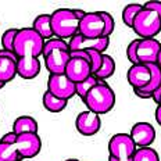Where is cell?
I'll return each mask as SVG.
<instances>
[{
  "label": "cell",
  "instance_id": "6da1fadb",
  "mask_svg": "<svg viewBox=\"0 0 161 161\" xmlns=\"http://www.w3.org/2000/svg\"><path fill=\"white\" fill-rule=\"evenodd\" d=\"M45 40L32 28H21L14 40L17 56V75L22 79H33L40 72L39 57L43 53Z\"/></svg>",
  "mask_w": 161,
  "mask_h": 161
},
{
  "label": "cell",
  "instance_id": "7a4b0ae2",
  "mask_svg": "<svg viewBox=\"0 0 161 161\" xmlns=\"http://www.w3.org/2000/svg\"><path fill=\"white\" fill-rule=\"evenodd\" d=\"M42 57L45 60V67L50 75H61L65 72L69 58V46L65 40L53 38L45 42Z\"/></svg>",
  "mask_w": 161,
  "mask_h": 161
},
{
  "label": "cell",
  "instance_id": "3957f363",
  "mask_svg": "<svg viewBox=\"0 0 161 161\" xmlns=\"http://www.w3.org/2000/svg\"><path fill=\"white\" fill-rule=\"evenodd\" d=\"M83 104L89 111L97 115L107 114L115 106V93L106 80H99V83L90 89V92L86 95Z\"/></svg>",
  "mask_w": 161,
  "mask_h": 161
},
{
  "label": "cell",
  "instance_id": "277c9868",
  "mask_svg": "<svg viewBox=\"0 0 161 161\" xmlns=\"http://www.w3.org/2000/svg\"><path fill=\"white\" fill-rule=\"evenodd\" d=\"M52 29L56 38L71 39L78 33L79 19L74 8H57L52 13Z\"/></svg>",
  "mask_w": 161,
  "mask_h": 161
},
{
  "label": "cell",
  "instance_id": "5b68a950",
  "mask_svg": "<svg viewBox=\"0 0 161 161\" xmlns=\"http://www.w3.org/2000/svg\"><path fill=\"white\" fill-rule=\"evenodd\" d=\"M132 29L140 39H156L161 32V18L154 10L143 7L133 19Z\"/></svg>",
  "mask_w": 161,
  "mask_h": 161
},
{
  "label": "cell",
  "instance_id": "8992f818",
  "mask_svg": "<svg viewBox=\"0 0 161 161\" xmlns=\"http://www.w3.org/2000/svg\"><path fill=\"white\" fill-rule=\"evenodd\" d=\"M136 149L129 133H115L108 140V156L118 161H132Z\"/></svg>",
  "mask_w": 161,
  "mask_h": 161
},
{
  "label": "cell",
  "instance_id": "52a82bcc",
  "mask_svg": "<svg viewBox=\"0 0 161 161\" xmlns=\"http://www.w3.org/2000/svg\"><path fill=\"white\" fill-rule=\"evenodd\" d=\"M104 19L100 15L99 11L86 13V15L79 21V29L78 33L83 38L88 39H97L104 38Z\"/></svg>",
  "mask_w": 161,
  "mask_h": 161
},
{
  "label": "cell",
  "instance_id": "ba28073f",
  "mask_svg": "<svg viewBox=\"0 0 161 161\" xmlns=\"http://www.w3.org/2000/svg\"><path fill=\"white\" fill-rule=\"evenodd\" d=\"M47 92L53 96L63 100H69L76 95L75 83L67 78L65 74L61 75H49L47 79Z\"/></svg>",
  "mask_w": 161,
  "mask_h": 161
},
{
  "label": "cell",
  "instance_id": "9c48e42d",
  "mask_svg": "<svg viewBox=\"0 0 161 161\" xmlns=\"http://www.w3.org/2000/svg\"><path fill=\"white\" fill-rule=\"evenodd\" d=\"M14 146L22 158H33L40 153L42 140L38 133H22L18 135Z\"/></svg>",
  "mask_w": 161,
  "mask_h": 161
},
{
  "label": "cell",
  "instance_id": "30bf717a",
  "mask_svg": "<svg viewBox=\"0 0 161 161\" xmlns=\"http://www.w3.org/2000/svg\"><path fill=\"white\" fill-rule=\"evenodd\" d=\"M69 52L75 50H96V52L104 54V52L110 46V38H97V39H88L83 38L82 35L76 33L72 36L68 42Z\"/></svg>",
  "mask_w": 161,
  "mask_h": 161
},
{
  "label": "cell",
  "instance_id": "8fae6325",
  "mask_svg": "<svg viewBox=\"0 0 161 161\" xmlns=\"http://www.w3.org/2000/svg\"><path fill=\"white\" fill-rule=\"evenodd\" d=\"M161 50V42L157 39H140L136 49V56L139 64H157L158 53Z\"/></svg>",
  "mask_w": 161,
  "mask_h": 161
},
{
  "label": "cell",
  "instance_id": "7c38bea8",
  "mask_svg": "<svg viewBox=\"0 0 161 161\" xmlns=\"http://www.w3.org/2000/svg\"><path fill=\"white\" fill-rule=\"evenodd\" d=\"M64 74L74 83H79L92 76V67L88 60L80 58V57H71Z\"/></svg>",
  "mask_w": 161,
  "mask_h": 161
},
{
  "label": "cell",
  "instance_id": "4fadbf2b",
  "mask_svg": "<svg viewBox=\"0 0 161 161\" xmlns=\"http://www.w3.org/2000/svg\"><path fill=\"white\" fill-rule=\"evenodd\" d=\"M129 136L132 137L137 149L152 147L153 142L156 140V129L149 122H136L130 129Z\"/></svg>",
  "mask_w": 161,
  "mask_h": 161
},
{
  "label": "cell",
  "instance_id": "5bb4252c",
  "mask_svg": "<svg viewBox=\"0 0 161 161\" xmlns=\"http://www.w3.org/2000/svg\"><path fill=\"white\" fill-rule=\"evenodd\" d=\"M75 126L80 135L93 136L102 128V119H100V115L86 110V111L78 114V117L75 119Z\"/></svg>",
  "mask_w": 161,
  "mask_h": 161
},
{
  "label": "cell",
  "instance_id": "9a60e30c",
  "mask_svg": "<svg viewBox=\"0 0 161 161\" xmlns=\"http://www.w3.org/2000/svg\"><path fill=\"white\" fill-rule=\"evenodd\" d=\"M152 69L149 65L145 64H135L132 65L126 72V79H128L129 85L132 89H145L152 80Z\"/></svg>",
  "mask_w": 161,
  "mask_h": 161
},
{
  "label": "cell",
  "instance_id": "2e32d148",
  "mask_svg": "<svg viewBox=\"0 0 161 161\" xmlns=\"http://www.w3.org/2000/svg\"><path fill=\"white\" fill-rule=\"evenodd\" d=\"M32 29L35 31L43 40L53 39L54 33L52 29V14H40L32 22Z\"/></svg>",
  "mask_w": 161,
  "mask_h": 161
},
{
  "label": "cell",
  "instance_id": "e0dca14e",
  "mask_svg": "<svg viewBox=\"0 0 161 161\" xmlns=\"http://www.w3.org/2000/svg\"><path fill=\"white\" fill-rule=\"evenodd\" d=\"M38 130H39L38 121L29 115L18 117L14 121V124H13V132H15L17 135H22V133H38Z\"/></svg>",
  "mask_w": 161,
  "mask_h": 161
},
{
  "label": "cell",
  "instance_id": "ac0fdd59",
  "mask_svg": "<svg viewBox=\"0 0 161 161\" xmlns=\"http://www.w3.org/2000/svg\"><path fill=\"white\" fill-rule=\"evenodd\" d=\"M17 76V60L0 57V82L7 83Z\"/></svg>",
  "mask_w": 161,
  "mask_h": 161
},
{
  "label": "cell",
  "instance_id": "d6986e66",
  "mask_svg": "<svg viewBox=\"0 0 161 161\" xmlns=\"http://www.w3.org/2000/svg\"><path fill=\"white\" fill-rule=\"evenodd\" d=\"M114 72H115V61H114V58L111 56L104 53V54H103L102 67H100L99 71L93 74V76L99 80H106V79H108L110 76H113Z\"/></svg>",
  "mask_w": 161,
  "mask_h": 161
},
{
  "label": "cell",
  "instance_id": "ffe728a7",
  "mask_svg": "<svg viewBox=\"0 0 161 161\" xmlns=\"http://www.w3.org/2000/svg\"><path fill=\"white\" fill-rule=\"evenodd\" d=\"M68 104V100H63V99H58V97L53 96L50 92L46 90L43 93V106H45L46 110L52 113H60L67 107Z\"/></svg>",
  "mask_w": 161,
  "mask_h": 161
},
{
  "label": "cell",
  "instance_id": "44dd1931",
  "mask_svg": "<svg viewBox=\"0 0 161 161\" xmlns=\"http://www.w3.org/2000/svg\"><path fill=\"white\" fill-rule=\"evenodd\" d=\"M24 160L17 152L14 145H6L0 142V161H21Z\"/></svg>",
  "mask_w": 161,
  "mask_h": 161
},
{
  "label": "cell",
  "instance_id": "7402d4cb",
  "mask_svg": "<svg viewBox=\"0 0 161 161\" xmlns=\"http://www.w3.org/2000/svg\"><path fill=\"white\" fill-rule=\"evenodd\" d=\"M143 8V4H137V3H130V4L125 6L122 10V21L124 24L129 28H132L133 19H135L136 14Z\"/></svg>",
  "mask_w": 161,
  "mask_h": 161
},
{
  "label": "cell",
  "instance_id": "603a6c76",
  "mask_svg": "<svg viewBox=\"0 0 161 161\" xmlns=\"http://www.w3.org/2000/svg\"><path fill=\"white\" fill-rule=\"evenodd\" d=\"M132 161H160V157L153 147H142V149H136Z\"/></svg>",
  "mask_w": 161,
  "mask_h": 161
},
{
  "label": "cell",
  "instance_id": "cb8c5ba5",
  "mask_svg": "<svg viewBox=\"0 0 161 161\" xmlns=\"http://www.w3.org/2000/svg\"><path fill=\"white\" fill-rule=\"evenodd\" d=\"M99 83V79H96L95 76H89L88 79H85V80H82V82H79V83H75V88H76V95H78L80 97V100H85V97L86 95L90 92V89L92 88H95V86Z\"/></svg>",
  "mask_w": 161,
  "mask_h": 161
},
{
  "label": "cell",
  "instance_id": "d4e9b609",
  "mask_svg": "<svg viewBox=\"0 0 161 161\" xmlns=\"http://www.w3.org/2000/svg\"><path fill=\"white\" fill-rule=\"evenodd\" d=\"M18 33V29L15 28H10L7 29L4 33L2 35V46L4 50H8V52H14V40L15 36Z\"/></svg>",
  "mask_w": 161,
  "mask_h": 161
},
{
  "label": "cell",
  "instance_id": "484cf974",
  "mask_svg": "<svg viewBox=\"0 0 161 161\" xmlns=\"http://www.w3.org/2000/svg\"><path fill=\"white\" fill-rule=\"evenodd\" d=\"M89 56H90V67H92V75L95 72H97L102 67V63H103V54L96 50H88Z\"/></svg>",
  "mask_w": 161,
  "mask_h": 161
},
{
  "label": "cell",
  "instance_id": "4316f807",
  "mask_svg": "<svg viewBox=\"0 0 161 161\" xmlns=\"http://www.w3.org/2000/svg\"><path fill=\"white\" fill-rule=\"evenodd\" d=\"M100 15L103 17L104 19V25H106V29H104V38H110V35L114 32V28H115V22H114V18L110 13L107 11H99Z\"/></svg>",
  "mask_w": 161,
  "mask_h": 161
},
{
  "label": "cell",
  "instance_id": "83f0119b",
  "mask_svg": "<svg viewBox=\"0 0 161 161\" xmlns=\"http://www.w3.org/2000/svg\"><path fill=\"white\" fill-rule=\"evenodd\" d=\"M137 45H139V39H135V40H132L128 45V47H126V58L132 63V65L139 64V60H137V56H136Z\"/></svg>",
  "mask_w": 161,
  "mask_h": 161
},
{
  "label": "cell",
  "instance_id": "f1b7e54d",
  "mask_svg": "<svg viewBox=\"0 0 161 161\" xmlns=\"http://www.w3.org/2000/svg\"><path fill=\"white\" fill-rule=\"evenodd\" d=\"M17 137H18V135H17L15 132H7L6 135H3V137L0 139V142L2 143H6V145H15L17 142Z\"/></svg>",
  "mask_w": 161,
  "mask_h": 161
},
{
  "label": "cell",
  "instance_id": "f546056e",
  "mask_svg": "<svg viewBox=\"0 0 161 161\" xmlns=\"http://www.w3.org/2000/svg\"><path fill=\"white\" fill-rule=\"evenodd\" d=\"M143 7L154 10V11H156L157 14L160 15V18H161V2H157V0H154V2H146L145 4H143Z\"/></svg>",
  "mask_w": 161,
  "mask_h": 161
},
{
  "label": "cell",
  "instance_id": "4dcf8cb0",
  "mask_svg": "<svg viewBox=\"0 0 161 161\" xmlns=\"http://www.w3.org/2000/svg\"><path fill=\"white\" fill-rule=\"evenodd\" d=\"M0 57H8V58L17 60V56H15L14 52H8V50H4V49L0 50Z\"/></svg>",
  "mask_w": 161,
  "mask_h": 161
},
{
  "label": "cell",
  "instance_id": "1f68e13d",
  "mask_svg": "<svg viewBox=\"0 0 161 161\" xmlns=\"http://www.w3.org/2000/svg\"><path fill=\"white\" fill-rule=\"evenodd\" d=\"M154 117H156V121H157V124L161 126V108L158 106H157V108H156V113H154Z\"/></svg>",
  "mask_w": 161,
  "mask_h": 161
},
{
  "label": "cell",
  "instance_id": "d6a6232c",
  "mask_svg": "<svg viewBox=\"0 0 161 161\" xmlns=\"http://www.w3.org/2000/svg\"><path fill=\"white\" fill-rule=\"evenodd\" d=\"M157 65L161 68V50H160V53H158V58H157Z\"/></svg>",
  "mask_w": 161,
  "mask_h": 161
},
{
  "label": "cell",
  "instance_id": "836d02e7",
  "mask_svg": "<svg viewBox=\"0 0 161 161\" xmlns=\"http://www.w3.org/2000/svg\"><path fill=\"white\" fill-rule=\"evenodd\" d=\"M108 161H118V160H115V158H113V157L108 156Z\"/></svg>",
  "mask_w": 161,
  "mask_h": 161
},
{
  "label": "cell",
  "instance_id": "e575fe53",
  "mask_svg": "<svg viewBox=\"0 0 161 161\" xmlns=\"http://www.w3.org/2000/svg\"><path fill=\"white\" fill-rule=\"evenodd\" d=\"M4 85H6L4 82H0V89H2V88H4Z\"/></svg>",
  "mask_w": 161,
  "mask_h": 161
},
{
  "label": "cell",
  "instance_id": "d590c367",
  "mask_svg": "<svg viewBox=\"0 0 161 161\" xmlns=\"http://www.w3.org/2000/svg\"><path fill=\"white\" fill-rule=\"evenodd\" d=\"M65 161H79V160H76V158H68V160H65Z\"/></svg>",
  "mask_w": 161,
  "mask_h": 161
},
{
  "label": "cell",
  "instance_id": "8d00e7d4",
  "mask_svg": "<svg viewBox=\"0 0 161 161\" xmlns=\"http://www.w3.org/2000/svg\"><path fill=\"white\" fill-rule=\"evenodd\" d=\"M157 106H158L160 108H161V97H160V102H158V104H157Z\"/></svg>",
  "mask_w": 161,
  "mask_h": 161
}]
</instances>
